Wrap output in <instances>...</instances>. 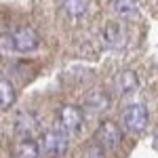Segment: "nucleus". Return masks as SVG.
Here are the masks:
<instances>
[{
  "label": "nucleus",
  "mask_w": 158,
  "mask_h": 158,
  "mask_svg": "<svg viewBox=\"0 0 158 158\" xmlns=\"http://www.w3.org/2000/svg\"><path fill=\"white\" fill-rule=\"evenodd\" d=\"M70 133L57 124L55 129H49V131H44L42 137H40V150H42V154H47V156H61L65 150H68V139Z\"/></svg>",
  "instance_id": "nucleus-1"
},
{
  "label": "nucleus",
  "mask_w": 158,
  "mask_h": 158,
  "mask_svg": "<svg viewBox=\"0 0 158 158\" xmlns=\"http://www.w3.org/2000/svg\"><path fill=\"white\" fill-rule=\"evenodd\" d=\"M148 108L143 103H133L122 112V122L131 133H141L148 127Z\"/></svg>",
  "instance_id": "nucleus-2"
},
{
  "label": "nucleus",
  "mask_w": 158,
  "mask_h": 158,
  "mask_svg": "<svg viewBox=\"0 0 158 158\" xmlns=\"http://www.w3.org/2000/svg\"><path fill=\"white\" fill-rule=\"evenodd\" d=\"M95 139H97L99 146H103L106 150H114L116 146H120L122 141V131L116 122H101V127L95 133Z\"/></svg>",
  "instance_id": "nucleus-3"
},
{
  "label": "nucleus",
  "mask_w": 158,
  "mask_h": 158,
  "mask_svg": "<svg viewBox=\"0 0 158 158\" xmlns=\"http://www.w3.org/2000/svg\"><path fill=\"white\" fill-rule=\"evenodd\" d=\"M82 122H85V114H82V110L76 108V106H63L59 110V122L68 133H76V131H80L82 129Z\"/></svg>",
  "instance_id": "nucleus-4"
},
{
  "label": "nucleus",
  "mask_w": 158,
  "mask_h": 158,
  "mask_svg": "<svg viewBox=\"0 0 158 158\" xmlns=\"http://www.w3.org/2000/svg\"><path fill=\"white\" fill-rule=\"evenodd\" d=\"M13 38H15V51L19 53H32L40 44V38L32 27H17L13 32Z\"/></svg>",
  "instance_id": "nucleus-5"
},
{
  "label": "nucleus",
  "mask_w": 158,
  "mask_h": 158,
  "mask_svg": "<svg viewBox=\"0 0 158 158\" xmlns=\"http://www.w3.org/2000/svg\"><path fill=\"white\" fill-rule=\"evenodd\" d=\"M15 129H17V133L21 137H32L38 131V120L30 112H23V114H19V118L15 122Z\"/></svg>",
  "instance_id": "nucleus-6"
},
{
  "label": "nucleus",
  "mask_w": 158,
  "mask_h": 158,
  "mask_svg": "<svg viewBox=\"0 0 158 158\" xmlns=\"http://www.w3.org/2000/svg\"><path fill=\"white\" fill-rule=\"evenodd\" d=\"M40 143H36L32 137H25L19 146L15 148V158H38L40 156Z\"/></svg>",
  "instance_id": "nucleus-7"
},
{
  "label": "nucleus",
  "mask_w": 158,
  "mask_h": 158,
  "mask_svg": "<svg viewBox=\"0 0 158 158\" xmlns=\"http://www.w3.org/2000/svg\"><path fill=\"white\" fill-rule=\"evenodd\" d=\"M106 108H108V95L101 93V91H95V93H93L91 97H86V101H85V110L91 112V114H99V112H103Z\"/></svg>",
  "instance_id": "nucleus-8"
},
{
  "label": "nucleus",
  "mask_w": 158,
  "mask_h": 158,
  "mask_svg": "<svg viewBox=\"0 0 158 158\" xmlns=\"http://www.w3.org/2000/svg\"><path fill=\"white\" fill-rule=\"evenodd\" d=\"M114 85H116V89H118L120 93H131V91L137 89V76H135L133 72H127V70H124V72H120L116 76Z\"/></svg>",
  "instance_id": "nucleus-9"
},
{
  "label": "nucleus",
  "mask_w": 158,
  "mask_h": 158,
  "mask_svg": "<svg viewBox=\"0 0 158 158\" xmlns=\"http://www.w3.org/2000/svg\"><path fill=\"white\" fill-rule=\"evenodd\" d=\"M13 101H15V89H13V85L2 76V80H0V103H2V110L11 108Z\"/></svg>",
  "instance_id": "nucleus-10"
},
{
  "label": "nucleus",
  "mask_w": 158,
  "mask_h": 158,
  "mask_svg": "<svg viewBox=\"0 0 158 158\" xmlns=\"http://www.w3.org/2000/svg\"><path fill=\"white\" fill-rule=\"evenodd\" d=\"M114 11L122 17H133L139 11L137 0H114Z\"/></svg>",
  "instance_id": "nucleus-11"
},
{
  "label": "nucleus",
  "mask_w": 158,
  "mask_h": 158,
  "mask_svg": "<svg viewBox=\"0 0 158 158\" xmlns=\"http://www.w3.org/2000/svg\"><path fill=\"white\" fill-rule=\"evenodd\" d=\"M63 9L70 17H80L89 9V0H63Z\"/></svg>",
  "instance_id": "nucleus-12"
},
{
  "label": "nucleus",
  "mask_w": 158,
  "mask_h": 158,
  "mask_svg": "<svg viewBox=\"0 0 158 158\" xmlns=\"http://www.w3.org/2000/svg\"><path fill=\"white\" fill-rule=\"evenodd\" d=\"M15 49V38H13L11 32L2 30V53H9V51Z\"/></svg>",
  "instance_id": "nucleus-13"
},
{
  "label": "nucleus",
  "mask_w": 158,
  "mask_h": 158,
  "mask_svg": "<svg viewBox=\"0 0 158 158\" xmlns=\"http://www.w3.org/2000/svg\"><path fill=\"white\" fill-rule=\"evenodd\" d=\"M106 34H108V42L112 44V47H116L118 40H120V32H118V27H116V25H110L108 30H106Z\"/></svg>",
  "instance_id": "nucleus-14"
},
{
  "label": "nucleus",
  "mask_w": 158,
  "mask_h": 158,
  "mask_svg": "<svg viewBox=\"0 0 158 158\" xmlns=\"http://www.w3.org/2000/svg\"><path fill=\"white\" fill-rule=\"evenodd\" d=\"M106 148L103 146H93V148H89L86 150V154H85V158H106V152H103Z\"/></svg>",
  "instance_id": "nucleus-15"
}]
</instances>
